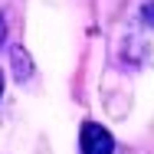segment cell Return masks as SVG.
I'll use <instances>...</instances> for the list:
<instances>
[{"label": "cell", "instance_id": "2", "mask_svg": "<svg viewBox=\"0 0 154 154\" xmlns=\"http://www.w3.org/2000/svg\"><path fill=\"white\" fill-rule=\"evenodd\" d=\"M10 62H13V72H17V79H20V82H26V79L33 75V62H30V56H26V49H23V46H13Z\"/></svg>", "mask_w": 154, "mask_h": 154}, {"label": "cell", "instance_id": "3", "mask_svg": "<svg viewBox=\"0 0 154 154\" xmlns=\"http://www.w3.org/2000/svg\"><path fill=\"white\" fill-rule=\"evenodd\" d=\"M141 20H144V26L154 30V0H148V3L141 7Z\"/></svg>", "mask_w": 154, "mask_h": 154}, {"label": "cell", "instance_id": "1", "mask_svg": "<svg viewBox=\"0 0 154 154\" xmlns=\"http://www.w3.org/2000/svg\"><path fill=\"white\" fill-rule=\"evenodd\" d=\"M79 148H82V154H112L115 151V138H112L108 128L85 122L79 128Z\"/></svg>", "mask_w": 154, "mask_h": 154}, {"label": "cell", "instance_id": "4", "mask_svg": "<svg viewBox=\"0 0 154 154\" xmlns=\"http://www.w3.org/2000/svg\"><path fill=\"white\" fill-rule=\"evenodd\" d=\"M3 36H7V20H3V13H0V43H3Z\"/></svg>", "mask_w": 154, "mask_h": 154}, {"label": "cell", "instance_id": "5", "mask_svg": "<svg viewBox=\"0 0 154 154\" xmlns=\"http://www.w3.org/2000/svg\"><path fill=\"white\" fill-rule=\"evenodd\" d=\"M0 95H3V72H0Z\"/></svg>", "mask_w": 154, "mask_h": 154}]
</instances>
